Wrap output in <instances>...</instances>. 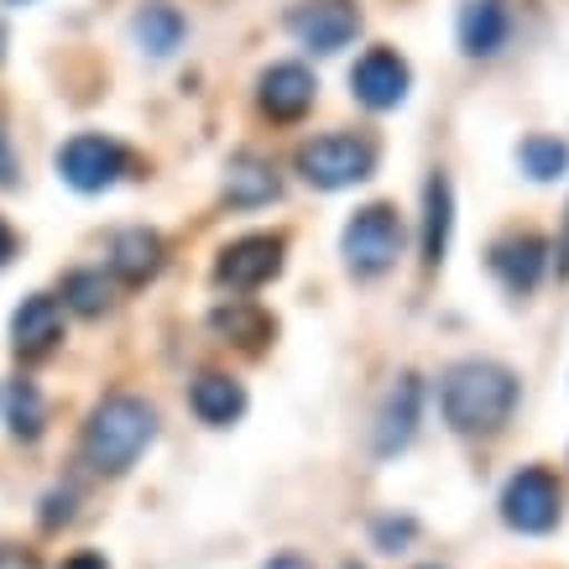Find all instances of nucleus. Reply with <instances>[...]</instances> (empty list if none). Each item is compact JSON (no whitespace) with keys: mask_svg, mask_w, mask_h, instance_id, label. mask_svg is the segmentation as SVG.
Listing matches in <instances>:
<instances>
[{"mask_svg":"<svg viewBox=\"0 0 569 569\" xmlns=\"http://www.w3.org/2000/svg\"><path fill=\"white\" fill-rule=\"evenodd\" d=\"M11 257H17V236H11V224L0 220V267H6Z\"/></svg>","mask_w":569,"mask_h":569,"instance_id":"obj_28","label":"nucleus"},{"mask_svg":"<svg viewBox=\"0 0 569 569\" xmlns=\"http://www.w3.org/2000/svg\"><path fill=\"white\" fill-rule=\"evenodd\" d=\"M491 272L501 277L507 293H533L543 277V241L538 236H507L491 246Z\"/></svg>","mask_w":569,"mask_h":569,"instance_id":"obj_12","label":"nucleus"},{"mask_svg":"<svg viewBox=\"0 0 569 569\" xmlns=\"http://www.w3.org/2000/svg\"><path fill=\"white\" fill-rule=\"evenodd\" d=\"M257 100L272 121H298L313 104V73L303 69V63H277V69L261 73Z\"/></svg>","mask_w":569,"mask_h":569,"instance_id":"obj_10","label":"nucleus"},{"mask_svg":"<svg viewBox=\"0 0 569 569\" xmlns=\"http://www.w3.org/2000/svg\"><path fill=\"white\" fill-rule=\"evenodd\" d=\"M214 329L230 335V340H241V346L257 350L267 340V319H261L251 303H230V309H214Z\"/></svg>","mask_w":569,"mask_h":569,"instance_id":"obj_22","label":"nucleus"},{"mask_svg":"<svg viewBox=\"0 0 569 569\" xmlns=\"http://www.w3.org/2000/svg\"><path fill=\"white\" fill-rule=\"evenodd\" d=\"M507 42V6L501 0H466L460 11V48L470 58H491Z\"/></svg>","mask_w":569,"mask_h":569,"instance_id":"obj_16","label":"nucleus"},{"mask_svg":"<svg viewBox=\"0 0 569 569\" xmlns=\"http://www.w3.org/2000/svg\"><path fill=\"white\" fill-rule=\"evenodd\" d=\"M277 173H272V162L267 157H236L230 168H224V199L236 209H257V204H267V199H277Z\"/></svg>","mask_w":569,"mask_h":569,"instance_id":"obj_17","label":"nucleus"},{"mask_svg":"<svg viewBox=\"0 0 569 569\" xmlns=\"http://www.w3.org/2000/svg\"><path fill=\"white\" fill-rule=\"evenodd\" d=\"M131 32H137L141 52H152V58H168V52L183 42V17H178L173 6H147Z\"/></svg>","mask_w":569,"mask_h":569,"instance_id":"obj_19","label":"nucleus"},{"mask_svg":"<svg viewBox=\"0 0 569 569\" xmlns=\"http://www.w3.org/2000/svg\"><path fill=\"white\" fill-rule=\"evenodd\" d=\"M418 377H402L387 392V402H381V418H377V455H397V449L413 439L418 429Z\"/></svg>","mask_w":569,"mask_h":569,"instance_id":"obj_13","label":"nucleus"},{"mask_svg":"<svg viewBox=\"0 0 569 569\" xmlns=\"http://www.w3.org/2000/svg\"><path fill=\"white\" fill-rule=\"evenodd\" d=\"M371 168H377V147L361 137H313L298 147V173L313 189H350L371 178Z\"/></svg>","mask_w":569,"mask_h":569,"instance_id":"obj_3","label":"nucleus"},{"mask_svg":"<svg viewBox=\"0 0 569 569\" xmlns=\"http://www.w3.org/2000/svg\"><path fill=\"white\" fill-rule=\"evenodd\" d=\"M126 173V147L110 137H73L58 152V178L79 193H100Z\"/></svg>","mask_w":569,"mask_h":569,"instance_id":"obj_6","label":"nucleus"},{"mask_svg":"<svg viewBox=\"0 0 569 569\" xmlns=\"http://www.w3.org/2000/svg\"><path fill=\"white\" fill-rule=\"evenodd\" d=\"M518 162H522V173L528 178L549 183V178H559L569 168V147L559 137H528L518 147Z\"/></svg>","mask_w":569,"mask_h":569,"instance_id":"obj_20","label":"nucleus"},{"mask_svg":"<svg viewBox=\"0 0 569 569\" xmlns=\"http://www.w3.org/2000/svg\"><path fill=\"white\" fill-rule=\"evenodd\" d=\"M0 569H37V559L21 549H0Z\"/></svg>","mask_w":569,"mask_h":569,"instance_id":"obj_26","label":"nucleus"},{"mask_svg":"<svg viewBox=\"0 0 569 569\" xmlns=\"http://www.w3.org/2000/svg\"><path fill=\"white\" fill-rule=\"evenodd\" d=\"M189 402L209 429H230V423L246 413V387L236 377H224V371H204V377L193 381Z\"/></svg>","mask_w":569,"mask_h":569,"instance_id":"obj_14","label":"nucleus"},{"mask_svg":"<svg viewBox=\"0 0 569 569\" xmlns=\"http://www.w3.org/2000/svg\"><path fill=\"white\" fill-rule=\"evenodd\" d=\"M282 272V241L277 236H246V241H230L214 261V277L236 293H251L261 282H272Z\"/></svg>","mask_w":569,"mask_h":569,"instance_id":"obj_8","label":"nucleus"},{"mask_svg":"<svg viewBox=\"0 0 569 569\" xmlns=\"http://www.w3.org/2000/svg\"><path fill=\"white\" fill-rule=\"evenodd\" d=\"M559 512H565V501H559V481H553L549 470H518L507 491H501V518L507 528H518V533H553L559 528Z\"/></svg>","mask_w":569,"mask_h":569,"instance_id":"obj_5","label":"nucleus"},{"mask_svg":"<svg viewBox=\"0 0 569 569\" xmlns=\"http://www.w3.org/2000/svg\"><path fill=\"white\" fill-rule=\"evenodd\" d=\"M288 32L309 52H340L361 32V11L350 0H303V6L288 11Z\"/></svg>","mask_w":569,"mask_h":569,"instance_id":"obj_7","label":"nucleus"},{"mask_svg":"<svg viewBox=\"0 0 569 569\" xmlns=\"http://www.w3.org/2000/svg\"><path fill=\"white\" fill-rule=\"evenodd\" d=\"M439 408H445L449 429L497 433L518 408V377L497 361H460L439 381Z\"/></svg>","mask_w":569,"mask_h":569,"instance_id":"obj_1","label":"nucleus"},{"mask_svg":"<svg viewBox=\"0 0 569 569\" xmlns=\"http://www.w3.org/2000/svg\"><path fill=\"white\" fill-rule=\"evenodd\" d=\"M63 298H69L79 313H104V303H110V288H104L100 272H73L69 282H63Z\"/></svg>","mask_w":569,"mask_h":569,"instance_id":"obj_23","label":"nucleus"},{"mask_svg":"<svg viewBox=\"0 0 569 569\" xmlns=\"http://www.w3.org/2000/svg\"><path fill=\"white\" fill-rule=\"evenodd\" d=\"M267 569H309V565H303L298 553H277V559H272V565H267Z\"/></svg>","mask_w":569,"mask_h":569,"instance_id":"obj_31","label":"nucleus"},{"mask_svg":"<svg viewBox=\"0 0 569 569\" xmlns=\"http://www.w3.org/2000/svg\"><path fill=\"white\" fill-rule=\"evenodd\" d=\"M17 178V162H11V147H6V131H0V189Z\"/></svg>","mask_w":569,"mask_h":569,"instance_id":"obj_27","label":"nucleus"},{"mask_svg":"<svg viewBox=\"0 0 569 569\" xmlns=\"http://www.w3.org/2000/svg\"><path fill=\"white\" fill-rule=\"evenodd\" d=\"M157 267H162V236L157 230L131 224L110 241V272L121 282H147V277H157Z\"/></svg>","mask_w":569,"mask_h":569,"instance_id":"obj_15","label":"nucleus"},{"mask_svg":"<svg viewBox=\"0 0 569 569\" xmlns=\"http://www.w3.org/2000/svg\"><path fill=\"white\" fill-rule=\"evenodd\" d=\"M346 569H361V565H346Z\"/></svg>","mask_w":569,"mask_h":569,"instance_id":"obj_32","label":"nucleus"},{"mask_svg":"<svg viewBox=\"0 0 569 569\" xmlns=\"http://www.w3.org/2000/svg\"><path fill=\"white\" fill-rule=\"evenodd\" d=\"M449 224H455V193H449V178L433 173L423 183V261L439 267L449 246Z\"/></svg>","mask_w":569,"mask_h":569,"instance_id":"obj_18","label":"nucleus"},{"mask_svg":"<svg viewBox=\"0 0 569 569\" xmlns=\"http://www.w3.org/2000/svg\"><path fill=\"white\" fill-rule=\"evenodd\" d=\"M559 272L569 277V209H565V236H559Z\"/></svg>","mask_w":569,"mask_h":569,"instance_id":"obj_30","label":"nucleus"},{"mask_svg":"<svg viewBox=\"0 0 569 569\" xmlns=\"http://www.w3.org/2000/svg\"><path fill=\"white\" fill-rule=\"evenodd\" d=\"M340 251H346V267L356 277H381L402 257V224H397V214L387 204H366V209H356V220L346 224Z\"/></svg>","mask_w":569,"mask_h":569,"instance_id":"obj_4","label":"nucleus"},{"mask_svg":"<svg viewBox=\"0 0 569 569\" xmlns=\"http://www.w3.org/2000/svg\"><path fill=\"white\" fill-rule=\"evenodd\" d=\"M58 335H63V303L48 293H32L11 319V346L21 356H48L58 346Z\"/></svg>","mask_w":569,"mask_h":569,"instance_id":"obj_11","label":"nucleus"},{"mask_svg":"<svg viewBox=\"0 0 569 569\" xmlns=\"http://www.w3.org/2000/svg\"><path fill=\"white\" fill-rule=\"evenodd\" d=\"M377 538H381V549L397 553V543H408V538H413V522H408V518H402V522H377Z\"/></svg>","mask_w":569,"mask_h":569,"instance_id":"obj_24","label":"nucleus"},{"mask_svg":"<svg viewBox=\"0 0 569 569\" xmlns=\"http://www.w3.org/2000/svg\"><path fill=\"white\" fill-rule=\"evenodd\" d=\"M42 397H37L32 381H11V392H6V423L17 439H37L42 433Z\"/></svg>","mask_w":569,"mask_h":569,"instance_id":"obj_21","label":"nucleus"},{"mask_svg":"<svg viewBox=\"0 0 569 569\" xmlns=\"http://www.w3.org/2000/svg\"><path fill=\"white\" fill-rule=\"evenodd\" d=\"M63 569H110V565H104L100 553H73V559H69Z\"/></svg>","mask_w":569,"mask_h":569,"instance_id":"obj_29","label":"nucleus"},{"mask_svg":"<svg viewBox=\"0 0 569 569\" xmlns=\"http://www.w3.org/2000/svg\"><path fill=\"white\" fill-rule=\"evenodd\" d=\"M69 518H73V497H69V491H63V497L52 491V497H48V512H42V528H58V522H69Z\"/></svg>","mask_w":569,"mask_h":569,"instance_id":"obj_25","label":"nucleus"},{"mask_svg":"<svg viewBox=\"0 0 569 569\" xmlns=\"http://www.w3.org/2000/svg\"><path fill=\"white\" fill-rule=\"evenodd\" d=\"M408 63L397 58L392 48H371L350 69V94L366 104V110H392V104H402V94H408Z\"/></svg>","mask_w":569,"mask_h":569,"instance_id":"obj_9","label":"nucleus"},{"mask_svg":"<svg viewBox=\"0 0 569 569\" xmlns=\"http://www.w3.org/2000/svg\"><path fill=\"white\" fill-rule=\"evenodd\" d=\"M157 439V413L131 392L104 397L84 423V466L100 476H121L141 460V449Z\"/></svg>","mask_w":569,"mask_h":569,"instance_id":"obj_2","label":"nucleus"}]
</instances>
